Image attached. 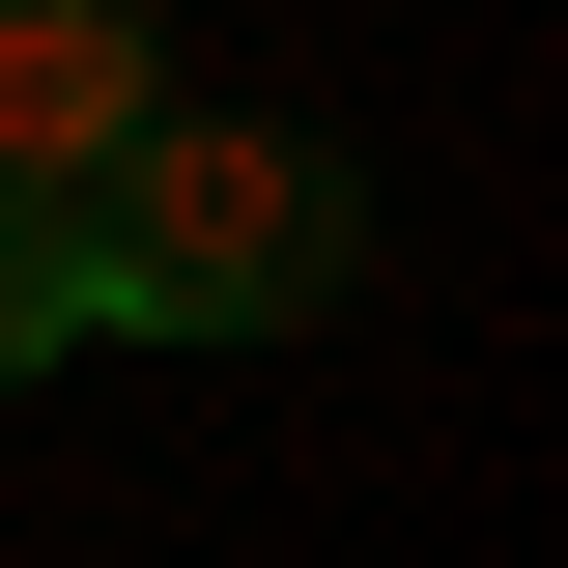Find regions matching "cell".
<instances>
[{"mask_svg":"<svg viewBox=\"0 0 568 568\" xmlns=\"http://www.w3.org/2000/svg\"><path fill=\"white\" fill-rule=\"evenodd\" d=\"M369 284V171L313 114H142L85 171V313L114 342H313Z\"/></svg>","mask_w":568,"mask_h":568,"instance_id":"obj_1","label":"cell"},{"mask_svg":"<svg viewBox=\"0 0 568 568\" xmlns=\"http://www.w3.org/2000/svg\"><path fill=\"white\" fill-rule=\"evenodd\" d=\"M142 114H171V29L142 0H0V200H85Z\"/></svg>","mask_w":568,"mask_h":568,"instance_id":"obj_2","label":"cell"},{"mask_svg":"<svg viewBox=\"0 0 568 568\" xmlns=\"http://www.w3.org/2000/svg\"><path fill=\"white\" fill-rule=\"evenodd\" d=\"M58 342H114V313H85V200H0V398H29Z\"/></svg>","mask_w":568,"mask_h":568,"instance_id":"obj_3","label":"cell"}]
</instances>
